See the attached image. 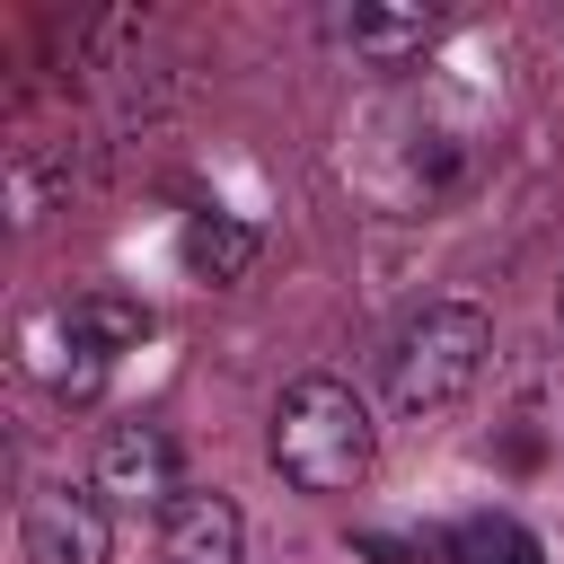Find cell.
Returning a JSON list of instances; mask_svg holds the SVG:
<instances>
[{
  "label": "cell",
  "instance_id": "9c48e42d",
  "mask_svg": "<svg viewBox=\"0 0 564 564\" xmlns=\"http://www.w3.org/2000/svg\"><path fill=\"white\" fill-rule=\"evenodd\" d=\"M449 564H546V546L511 520V511H467L449 529Z\"/></svg>",
  "mask_w": 564,
  "mask_h": 564
},
{
  "label": "cell",
  "instance_id": "6da1fadb",
  "mask_svg": "<svg viewBox=\"0 0 564 564\" xmlns=\"http://www.w3.org/2000/svg\"><path fill=\"white\" fill-rule=\"evenodd\" d=\"M370 449H379L370 441V405L344 379L308 370V379L282 388V405H273V467L300 494H352L370 476Z\"/></svg>",
  "mask_w": 564,
  "mask_h": 564
},
{
  "label": "cell",
  "instance_id": "8992f818",
  "mask_svg": "<svg viewBox=\"0 0 564 564\" xmlns=\"http://www.w3.org/2000/svg\"><path fill=\"white\" fill-rule=\"evenodd\" d=\"M238 502L229 494H176L159 511V564H238Z\"/></svg>",
  "mask_w": 564,
  "mask_h": 564
},
{
  "label": "cell",
  "instance_id": "52a82bcc",
  "mask_svg": "<svg viewBox=\"0 0 564 564\" xmlns=\"http://www.w3.org/2000/svg\"><path fill=\"white\" fill-rule=\"evenodd\" d=\"M335 35H344L361 62H405V53H423V44L441 35V18H432V9H344Z\"/></svg>",
  "mask_w": 564,
  "mask_h": 564
},
{
  "label": "cell",
  "instance_id": "7a4b0ae2",
  "mask_svg": "<svg viewBox=\"0 0 564 564\" xmlns=\"http://www.w3.org/2000/svg\"><path fill=\"white\" fill-rule=\"evenodd\" d=\"M485 352H494V317L467 308V300H432V308L405 317L397 344H388V405H397V414H441V405H458V397L485 379Z\"/></svg>",
  "mask_w": 564,
  "mask_h": 564
},
{
  "label": "cell",
  "instance_id": "30bf717a",
  "mask_svg": "<svg viewBox=\"0 0 564 564\" xmlns=\"http://www.w3.org/2000/svg\"><path fill=\"white\" fill-rule=\"evenodd\" d=\"M361 555H379V564H423V546H405V538H379V529L361 538Z\"/></svg>",
  "mask_w": 564,
  "mask_h": 564
},
{
  "label": "cell",
  "instance_id": "3957f363",
  "mask_svg": "<svg viewBox=\"0 0 564 564\" xmlns=\"http://www.w3.org/2000/svg\"><path fill=\"white\" fill-rule=\"evenodd\" d=\"M97 494L123 502V511H167L185 485H176V441L159 423H115L97 441Z\"/></svg>",
  "mask_w": 564,
  "mask_h": 564
},
{
  "label": "cell",
  "instance_id": "8fae6325",
  "mask_svg": "<svg viewBox=\"0 0 564 564\" xmlns=\"http://www.w3.org/2000/svg\"><path fill=\"white\" fill-rule=\"evenodd\" d=\"M555 308H564V291H555Z\"/></svg>",
  "mask_w": 564,
  "mask_h": 564
},
{
  "label": "cell",
  "instance_id": "277c9868",
  "mask_svg": "<svg viewBox=\"0 0 564 564\" xmlns=\"http://www.w3.org/2000/svg\"><path fill=\"white\" fill-rule=\"evenodd\" d=\"M150 335V317L132 308V300H70V317H62V397H97L106 388V370H115V352H132Z\"/></svg>",
  "mask_w": 564,
  "mask_h": 564
},
{
  "label": "cell",
  "instance_id": "ba28073f",
  "mask_svg": "<svg viewBox=\"0 0 564 564\" xmlns=\"http://www.w3.org/2000/svg\"><path fill=\"white\" fill-rule=\"evenodd\" d=\"M185 264H194L203 282H247L256 229H247V220H220V212H194V220H185Z\"/></svg>",
  "mask_w": 564,
  "mask_h": 564
},
{
  "label": "cell",
  "instance_id": "5b68a950",
  "mask_svg": "<svg viewBox=\"0 0 564 564\" xmlns=\"http://www.w3.org/2000/svg\"><path fill=\"white\" fill-rule=\"evenodd\" d=\"M26 564H106V494L44 485L26 502Z\"/></svg>",
  "mask_w": 564,
  "mask_h": 564
}]
</instances>
